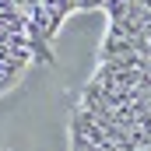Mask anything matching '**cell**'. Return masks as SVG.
I'll return each mask as SVG.
<instances>
[]
</instances>
